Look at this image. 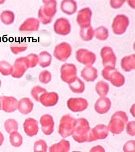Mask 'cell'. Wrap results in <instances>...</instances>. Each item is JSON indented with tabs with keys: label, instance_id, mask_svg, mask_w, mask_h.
Wrapping results in <instances>:
<instances>
[{
	"label": "cell",
	"instance_id": "1",
	"mask_svg": "<svg viewBox=\"0 0 135 152\" xmlns=\"http://www.w3.org/2000/svg\"><path fill=\"white\" fill-rule=\"evenodd\" d=\"M128 121L126 113L122 110L115 112L111 116L109 122V131L115 135H118L124 130L125 125Z\"/></svg>",
	"mask_w": 135,
	"mask_h": 152
},
{
	"label": "cell",
	"instance_id": "2",
	"mask_svg": "<svg viewBox=\"0 0 135 152\" xmlns=\"http://www.w3.org/2000/svg\"><path fill=\"white\" fill-rule=\"evenodd\" d=\"M90 129L89 122L86 118H80L77 119L72 137L74 141L79 143L87 142Z\"/></svg>",
	"mask_w": 135,
	"mask_h": 152
},
{
	"label": "cell",
	"instance_id": "3",
	"mask_svg": "<svg viewBox=\"0 0 135 152\" xmlns=\"http://www.w3.org/2000/svg\"><path fill=\"white\" fill-rule=\"evenodd\" d=\"M44 5L40 8L38 17L43 24L50 23L57 12V1H43Z\"/></svg>",
	"mask_w": 135,
	"mask_h": 152
},
{
	"label": "cell",
	"instance_id": "4",
	"mask_svg": "<svg viewBox=\"0 0 135 152\" xmlns=\"http://www.w3.org/2000/svg\"><path fill=\"white\" fill-rule=\"evenodd\" d=\"M76 124V119L70 115H64L61 117L59 126L58 133L65 138L72 135Z\"/></svg>",
	"mask_w": 135,
	"mask_h": 152
},
{
	"label": "cell",
	"instance_id": "5",
	"mask_svg": "<svg viewBox=\"0 0 135 152\" xmlns=\"http://www.w3.org/2000/svg\"><path fill=\"white\" fill-rule=\"evenodd\" d=\"M102 75L104 79L109 81L116 87H120L125 84V77L115 68H104L102 71Z\"/></svg>",
	"mask_w": 135,
	"mask_h": 152
},
{
	"label": "cell",
	"instance_id": "6",
	"mask_svg": "<svg viewBox=\"0 0 135 152\" xmlns=\"http://www.w3.org/2000/svg\"><path fill=\"white\" fill-rule=\"evenodd\" d=\"M109 131L108 127L105 125L102 124L97 125L90 130L87 142L106 139L109 135Z\"/></svg>",
	"mask_w": 135,
	"mask_h": 152
},
{
	"label": "cell",
	"instance_id": "7",
	"mask_svg": "<svg viewBox=\"0 0 135 152\" xmlns=\"http://www.w3.org/2000/svg\"><path fill=\"white\" fill-rule=\"evenodd\" d=\"M129 25L128 18L124 14L117 15L114 19L112 28L113 33L117 35H121L126 31Z\"/></svg>",
	"mask_w": 135,
	"mask_h": 152
},
{
	"label": "cell",
	"instance_id": "8",
	"mask_svg": "<svg viewBox=\"0 0 135 152\" xmlns=\"http://www.w3.org/2000/svg\"><path fill=\"white\" fill-rule=\"evenodd\" d=\"M67 106L71 111L74 113L81 112L88 107V101L82 97H71L67 102Z\"/></svg>",
	"mask_w": 135,
	"mask_h": 152
},
{
	"label": "cell",
	"instance_id": "9",
	"mask_svg": "<svg viewBox=\"0 0 135 152\" xmlns=\"http://www.w3.org/2000/svg\"><path fill=\"white\" fill-rule=\"evenodd\" d=\"M104 67L115 68L117 57L112 48L109 46H104L100 53Z\"/></svg>",
	"mask_w": 135,
	"mask_h": 152
},
{
	"label": "cell",
	"instance_id": "10",
	"mask_svg": "<svg viewBox=\"0 0 135 152\" xmlns=\"http://www.w3.org/2000/svg\"><path fill=\"white\" fill-rule=\"evenodd\" d=\"M72 48L68 43L63 42L57 45L54 49V55L58 60L65 61L70 56Z\"/></svg>",
	"mask_w": 135,
	"mask_h": 152
},
{
	"label": "cell",
	"instance_id": "11",
	"mask_svg": "<svg viewBox=\"0 0 135 152\" xmlns=\"http://www.w3.org/2000/svg\"><path fill=\"white\" fill-rule=\"evenodd\" d=\"M60 72L61 79L69 84L77 77L76 66L74 64L66 63L61 66Z\"/></svg>",
	"mask_w": 135,
	"mask_h": 152
},
{
	"label": "cell",
	"instance_id": "12",
	"mask_svg": "<svg viewBox=\"0 0 135 152\" xmlns=\"http://www.w3.org/2000/svg\"><path fill=\"white\" fill-rule=\"evenodd\" d=\"M76 57L79 63L87 66L93 65L96 59L94 53L85 49H80L77 51Z\"/></svg>",
	"mask_w": 135,
	"mask_h": 152
},
{
	"label": "cell",
	"instance_id": "13",
	"mask_svg": "<svg viewBox=\"0 0 135 152\" xmlns=\"http://www.w3.org/2000/svg\"><path fill=\"white\" fill-rule=\"evenodd\" d=\"M28 68L29 67L26 57L18 58L13 66L11 75L14 78H20Z\"/></svg>",
	"mask_w": 135,
	"mask_h": 152
},
{
	"label": "cell",
	"instance_id": "14",
	"mask_svg": "<svg viewBox=\"0 0 135 152\" xmlns=\"http://www.w3.org/2000/svg\"><path fill=\"white\" fill-rule=\"evenodd\" d=\"M55 33L60 35H68L71 31V26L69 21L64 18H60L55 21L54 25Z\"/></svg>",
	"mask_w": 135,
	"mask_h": 152
},
{
	"label": "cell",
	"instance_id": "15",
	"mask_svg": "<svg viewBox=\"0 0 135 152\" xmlns=\"http://www.w3.org/2000/svg\"><path fill=\"white\" fill-rule=\"evenodd\" d=\"M92 12L88 7L82 8L78 12L77 21L81 27H86L90 26Z\"/></svg>",
	"mask_w": 135,
	"mask_h": 152
},
{
	"label": "cell",
	"instance_id": "16",
	"mask_svg": "<svg viewBox=\"0 0 135 152\" xmlns=\"http://www.w3.org/2000/svg\"><path fill=\"white\" fill-rule=\"evenodd\" d=\"M2 103V109L5 112L11 113L18 109V102L15 97L12 96H3L0 97Z\"/></svg>",
	"mask_w": 135,
	"mask_h": 152
},
{
	"label": "cell",
	"instance_id": "17",
	"mask_svg": "<svg viewBox=\"0 0 135 152\" xmlns=\"http://www.w3.org/2000/svg\"><path fill=\"white\" fill-rule=\"evenodd\" d=\"M42 132L47 135H50L54 131V122L53 118L49 114L42 115L40 119Z\"/></svg>",
	"mask_w": 135,
	"mask_h": 152
},
{
	"label": "cell",
	"instance_id": "18",
	"mask_svg": "<svg viewBox=\"0 0 135 152\" xmlns=\"http://www.w3.org/2000/svg\"><path fill=\"white\" fill-rule=\"evenodd\" d=\"M111 100L108 97H101L95 103V110L99 115H104L108 112L111 109Z\"/></svg>",
	"mask_w": 135,
	"mask_h": 152
},
{
	"label": "cell",
	"instance_id": "19",
	"mask_svg": "<svg viewBox=\"0 0 135 152\" xmlns=\"http://www.w3.org/2000/svg\"><path fill=\"white\" fill-rule=\"evenodd\" d=\"M38 124V122L35 119L32 118L26 119L23 124L25 132L30 137L35 136L39 132Z\"/></svg>",
	"mask_w": 135,
	"mask_h": 152
},
{
	"label": "cell",
	"instance_id": "20",
	"mask_svg": "<svg viewBox=\"0 0 135 152\" xmlns=\"http://www.w3.org/2000/svg\"><path fill=\"white\" fill-rule=\"evenodd\" d=\"M59 100V96L55 92H46L40 97L39 102L46 107L54 106L57 104Z\"/></svg>",
	"mask_w": 135,
	"mask_h": 152
},
{
	"label": "cell",
	"instance_id": "21",
	"mask_svg": "<svg viewBox=\"0 0 135 152\" xmlns=\"http://www.w3.org/2000/svg\"><path fill=\"white\" fill-rule=\"evenodd\" d=\"M81 77L86 82L94 81L98 77V70L92 66H87L82 71Z\"/></svg>",
	"mask_w": 135,
	"mask_h": 152
},
{
	"label": "cell",
	"instance_id": "22",
	"mask_svg": "<svg viewBox=\"0 0 135 152\" xmlns=\"http://www.w3.org/2000/svg\"><path fill=\"white\" fill-rule=\"evenodd\" d=\"M34 107V103L28 97L22 98L18 102L19 111L23 115H28L31 112Z\"/></svg>",
	"mask_w": 135,
	"mask_h": 152
},
{
	"label": "cell",
	"instance_id": "23",
	"mask_svg": "<svg viewBox=\"0 0 135 152\" xmlns=\"http://www.w3.org/2000/svg\"><path fill=\"white\" fill-rule=\"evenodd\" d=\"M70 143L68 140L62 139L49 148V152H69Z\"/></svg>",
	"mask_w": 135,
	"mask_h": 152
},
{
	"label": "cell",
	"instance_id": "24",
	"mask_svg": "<svg viewBox=\"0 0 135 152\" xmlns=\"http://www.w3.org/2000/svg\"><path fill=\"white\" fill-rule=\"evenodd\" d=\"M40 22L37 19L29 18L26 20L19 28L20 31H37Z\"/></svg>",
	"mask_w": 135,
	"mask_h": 152
},
{
	"label": "cell",
	"instance_id": "25",
	"mask_svg": "<svg viewBox=\"0 0 135 152\" xmlns=\"http://www.w3.org/2000/svg\"><path fill=\"white\" fill-rule=\"evenodd\" d=\"M68 84L70 89L74 93L82 94L85 90V84L79 77H76Z\"/></svg>",
	"mask_w": 135,
	"mask_h": 152
},
{
	"label": "cell",
	"instance_id": "26",
	"mask_svg": "<svg viewBox=\"0 0 135 152\" xmlns=\"http://www.w3.org/2000/svg\"><path fill=\"white\" fill-rule=\"evenodd\" d=\"M121 66L124 71L130 72L135 69V54L124 57L121 61Z\"/></svg>",
	"mask_w": 135,
	"mask_h": 152
},
{
	"label": "cell",
	"instance_id": "27",
	"mask_svg": "<svg viewBox=\"0 0 135 152\" xmlns=\"http://www.w3.org/2000/svg\"><path fill=\"white\" fill-rule=\"evenodd\" d=\"M77 2L74 1H63L61 4L62 11L69 15H72L77 10Z\"/></svg>",
	"mask_w": 135,
	"mask_h": 152
},
{
	"label": "cell",
	"instance_id": "28",
	"mask_svg": "<svg viewBox=\"0 0 135 152\" xmlns=\"http://www.w3.org/2000/svg\"><path fill=\"white\" fill-rule=\"evenodd\" d=\"M97 94L101 97H105L109 90V86L107 83L101 80L96 84L95 87Z\"/></svg>",
	"mask_w": 135,
	"mask_h": 152
},
{
	"label": "cell",
	"instance_id": "29",
	"mask_svg": "<svg viewBox=\"0 0 135 152\" xmlns=\"http://www.w3.org/2000/svg\"><path fill=\"white\" fill-rule=\"evenodd\" d=\"M38 63L41 67L45 68L50 65L52 61V56L46 51H43L40 53Z\"/></svg>",
	"mask_w": 135,
	"mask_h": 152
},
{
	"label": "cell",
	"instance_id": "30",
	"mask_svg": "<svg viewBox=\"0 0 135 152\" xmlns=\"http://www.w3.org/2000/svg\"><path fill=\"white\" fill-rule=\"evenodd\" d=\"M80 37L84 41H90L93 39L94 35V31L91 26L81 28Z\"/></svg>",
	"mask_w": 135,
	"mask_h": 152
},
{
	"label": "cell",
	"instance_id": "31",
	"mask_svg": "<svg viewBox=\"0 0 135 152\" xmlns=\"http://www.w3.org/2000/svg\"><path fill=\"white\" fill-rule=\"evenodd\" d=\"M4 128L9 134L17 132L18 129V124L14 119L10 118L4 122Z\"/></svg>",
	"mask_w": 135,
	"mask_h": 152
},
{
	"label": "cell",
	"instance_id": "32",
	"mask_svg": "<svg viewBox=\"0 0 135 152\" xmlns=\"http://www.w3.org/2000/svg\"><path fill=\"white\" fill-rule=\"evenodd\" d=\"M94 35L97 39L104 41L108 38V30L106 27L104 26H100L95 30Z\"/></svg>",
	"mask_w": 135,
	"mask_h": 152
},
{
	"label": "cell",
	"instance_id": "33",
	"mask_svg": "<svg viewBox=\"0 0 135 152\" xmlns=\"http://www.w3.org/2000/svg\"><path fill=\"white\" fill-rule=\"evenodd\" d=\"M15 14L13 12L9 10L3 12L0 15V18L2 22L6 25L11 24L15 20Z\"/></svg>",
	"mask_w": 135,
	"mask_h": 152
},
{
	"label": "cell",
	"instance_id": "34",
	"mask_svg": "<svg viewBox=\"0 0 135 152\" xmlns=\"http://www.w3.org/2000/svg\"><path fill=\"white\" fill-rule=\"evenodd\" d=\"M10 141L13 147H19L23 143V137L20 133L16 132L10 134Z\"/></svg>",
	"mask_w": 135,
	"mask_h": 152
},
{
	"label": "cell",
	"instance_id": "35",
	"mask_svg": "<svg viewBox=\"0 0 135 152\" xmlns=\"http://www.w3.org/2000/svg\"><path fill=\"white\" fill-rule=\"evenodd\" d=\"M13 66L5 61H0V72L4 76L11 75Z\"/></svg>",
	"mask_w": 135,
	"mask_h": 152
},
{
	"label": "cell",
	"instance_id": "36",
	"mask_svg": "<svg viewBox=\"0 0 135 152\" xmlns=\"http://www.w3.org/2000/svg\"><path fill=\"white\" fill-rule=\"evenodd\" d=\"M47 92V90L42 87L37 86H35L31 91V95L34 99L37 102H39L40 97L45 93Z\"/></svg>",
	"mask_w": 135,
	"mask_h": 152
},
{
	"label": "cell",
	"instance_id": "37",
	"mask_svg": "<svg viewBox=\"0 0 135 152\" xmlns=\"http://www.w3.org/2000/svg\"><path fill=\"white\" fill-rule=\"evenodd\" d=\"M47 148L48 146L46 141L40 140L34 144V152H47Z\"/></svg>",
	"mask_w": 135,
	"mask_h": 152
},
{
	"label": "cell",
	"instance_id": "38",
	"mask_svg": "<svg viewBox=\"0 0 135 152\" xmlns=\"http://www.w3.org/2000/svg\"><path fill=\"white\" fill-rule=\"evenodd\" d=\"M51 79V74L47 70L42 71L39 76V80L43 84H48L50 82Z\"/></svg>",
	"mask_w": 135,
	"mask_h": 152
},
{
	"label": "cell",
	"instance_id": "39",
	"mask_svg": "<svg viewBox=\"0 0 135 152\" xmlns=\"http://www.w3.org/2000/svg\"><path fill=\"white\" fill-rule=\"evenodd\" d=\"M29 68L35 67L39 62L38 56L34 53H31L26 57Z\"/></svg>",
	"mask_w": 135,
	"mask_h": 152
},
{
	"label": "cell",
	"instance_id": "40",
	"mask_svg": "<svg viewBox=\"0 0 135 152\" xmlns=\"http://www.w3.org/2000/svg\"><path fill=\"white\" fill-rule=\"evenodd\" d=\"M124 152H135V141L130 140L127 141L123 147Z\"/></svg>",
	"mask_w": 135,
	"mask_h": 152
},
{
	"label": "cell",
	"instance_id": "41",
	"mask_svg": "<svg viewBox=\"0 0 135 152\" xmlns=\"http://www.w3.org/2000/svg\"><path fill=\"white\" fill-rule=\"evenodd\" d=\"M135 121H130L126 124V132L128 135L131 137H134L135 135Z\"/></svg>",
	"mask_w": 135,
	"mask_h": 152
},
{
	"label": "cell",
	"instance_id": "42",
	"mask_svg": "<svg viewBox=\"0 0 135 152\" xmlns=\"http://www.w3.org/2000/svg\"><path fill=\"white\" fill-rule=\"evenodd\" d=\"M110 2L111 7L115 9H118L123 5L125 1H111Z\"/></svg>",
	"mask_w": 135,
	"mask_h": 152
},
{
	"label": "cell",
	"instance_id": "43",
	"mask_svg": "<svg viewBox=\"0 0 135 152\" xmlns=\"http://www.w3.org/2000/svg\"><path fill=\"white\" fill-rule=\"evenodd\" d=\"M27 47L26 46H22V47H18V46H12L10 47L11 51L14 53L15 54H17L21 52H23L27 49Z\"/></svg>",
	"mask_w": 135,
	"mask_h": 152
},
{
	"label": "cell",
	"instance_id": "44",
	"mask_svg": "<svg viewBox=\"0 0 135 152\" xmlns=\"http://www.w3.org/2000/svg\"><path fill=\"white\" fill-rule=\"evenodd\" d=\"M89 152H105V151L102 146L98 145L92 147Z\"/></svg>",
	"mask_w": 135,
	"mask_h": 152
},
{
	"label": "cell",
	"instance_id": "45",
	"mask_svg": "<svg viewBox=\"0 0 135 152\" xmlns=\"http://www.w3.org/2000/svg\"><path fill=\"white\" fill-rule=\"evenodd\" d=\"M135 103H134L130 108V112L134 118H135Z\"/></svg>",
	"mask_w": 135,
	"mask_h": 152
},
{
	"label": "cell",
	"instance_id": "46",
	"mask_svg": "<svg viewBox=\"0 0 135 152\" xmlns=\"http://www.w3.org/2000/svg\"><path fill=\"white\" fill-rule=\"evenodd\" d=\"M4 141V135L1 132H0V146L3 144Z\"/></svg>",
	"mask_w": 135,
	"mask_h": 152
},
{
	"label": "cell",
	"instance_id": "47",
	"mask_svg": "<svg viewBox=\"0 0 135 152\" xmlns=\"http://www.w3.org/2000/svg\"><path fill=\"white\" fill-rule=\"evenodd\" d=\"M1 99H0V110H1Z\"/></svg>",
	"mask_w": 135,
	"mask_h": 152
},
{
	"label": "cell",
	"instance_id": "48",
	"mask_svg": "<svg viewBox=\"0 0 135 152\" xmlns=\"http://www.w3.org/2000/svg\"><path fill=\"white\" fill-rule=\"evenodd\" d=\"M4 1H0V4H3V2H4Z\"/></svg>",
	"mask_w": 135,
	"mask_h": 152
},
{
	"label": "cell",
	"instance_id": "49",
	"mask_svg": "<svg viewBox=\"0 0 135 152\" xmlns=\"http://www.w3.org/2000/svg\"><path fill=\"white\" fill-rule=\"evenodd\" d=\"M72 152H82L81 151H73Z\"/></svg>",
	"mask_w": 135,
	"mask_h": 152
},
{
	"label": "cell",
	"instance_id": "50",
	"mask_svg": "<svg viewBox=\"0 0 135 152\" xmlns=\"http://www.w3.org/2000/svg\"><path fill=\"white\" fill-rule=\"evenodd\" d=\"M1 80H0V87H1Z\"/></svg>",
	"mask_w": 135,
	"mask_h": 152
}]
</instances>
